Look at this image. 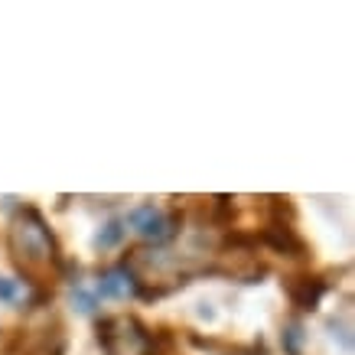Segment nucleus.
Returning <instances> with one entry per match:
<instances>
[{"label": "nucleus", "instance_id": "obj_1", "mask_svg": "<svg viewBox=\"0 0 355 355\" xmlns=\"http://www.w3.org/2000/svg\"><path fill=\"white\" fill-rule=\"evenodd\" d=\"M7 251H10L13 268L26 277L33 291H40L43 300L53 297V280H59V274L65 270V261L53 228L46 225L43 212L36 205H23L20 212L10 218Z\"/></svg>", "mask_w": 355, "mask_h": 355}, {"label": "nucleus", "instance_id": "obj_2", "mask_svg": "<svg viewBox=\"0 0 355 355\" xmlns=\"http://www.w3.org/2000/svg\"><path fill=\"white\" fill-rule=\"evenodd\" d=\"M95 333L105 355H157V336H150V329L130 313L98 320Z\"/></svg>", "mask_w": 355, "mask_h": 355}, {"label": "nucleus", "instance_id": "obj_3", "mask_svg": "<svg viewBox=\"0 0 355 355\" xmlns=\"http://www.w3.org/2000/svg\"><path fill=\"white\" fill-rule=\"evenodd\" d=\"M124 225L134 228L144 241L163 245V241H170V238L176 235L180 216H176V212H166V209H160V205H153V202H144V205H134V209H130Z\"/></svg>", "mask_w": 355, "mask_h": 355}, {"label": "nucleus", "instance_id": "obj_4", "mask_svg": "<svg viewBox=\"0 0 355 355\" xmlns=\"http://www.w3.org/2000/svg\"><path fill=\"white\" fill-rule=\"evenodd\" d=\"M287 293H291L293 306L316 310V306H320V297L326 293V284L320 277H293V280H287Z\"/></svg>", "mask_w": 355, "mask_h": 355}, {"label": "nucleus", "instance_id": "obj_5", "mask_svg": "<svg viewBox=\"0 0 355 355\" xmlns=\"http://www.w3.org/2000/svg\"><path fill=\"white\" fill-rule=\"evenodd\" d=\"M98 297H108V300H121V297H137V291H134V280H130V274L124 270V264L121 268H111L101 274V280H98Z\"/></svg>", "mask_w": 355, "mask_h": 355}, {"label": "nucleus", "instance_id": "obj_6", "mask_svg": "<svg viewBox=\"0 0 355 355\" xmlns=\"http://www.w3.org/2000/svg\"><path fill=\"white\" fill-rule=\"evenodd\" d=\"M121 238H124V222H121V218H111L108 225H105V228H101V232L95 235V248H98V251H105V248H114Z\"/></svg>", "mask_w": 355, "mask_h": 355}, {"label": "nucleus", "instance_id": "obj_7", "mask_svg": "<svg viewBox=\"0 0 355 355\" xmlns=\"http://www.w3.org/2000/svg\"><path fill=\"white\" fill-rule=\"evenodd\" d=\"M300 343H303V326L293 323L287 333H284V345H287V352L291 355H300Z\"/></svg>", "mask_w": 355, "mask_h": 355}, {"label": "nucleus", "instance_id": "obj_8", "mask_svg": "<svg viewBox=\"0 0 355 355\" xmlns=\"http://www.w3.org/2000/svg\"><path fill=\"white\" fill-rule=\"evenodd\" d=\"M17 300H20V287H17V280L0 277V303H17Z\"/></svg>", "mask_w": 355, "mask_h": 355}]
</instances>
